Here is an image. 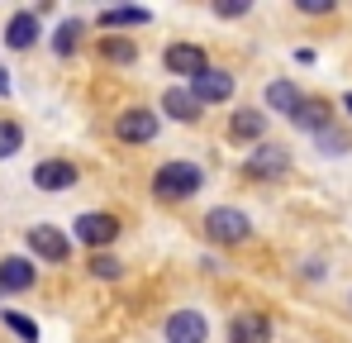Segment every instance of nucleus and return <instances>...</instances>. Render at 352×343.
Segmentation results:
<instances>
[{"label": "nucleus", "instance_id": "obj_4", "mask_svg": "<svg viewBox=\"0 0 352 343\" xmlns=\"http://www.w3.org/2000/svg\"><path fill=\"white\" fill-rule=\"evenodd\" d=\"M76 238L86 243V248H105V243H115L119 238V220L115 215H105V210H91V215H76Z\"/></svg>", "mask_w": 352, "mask_h": 343}, {"label": "nucleus", "instance_id": "obj_27", "mask_svg": "<svg viewBox=\"0 0 352 343\" xmlns=\"http://www.w3.org/2000/svg\"><path fill=\"white\" fill-rule=\"evenodd\" d=\"M5 91H10V81H5V72H0V96H5Z\"/></svg>", "mask_w": 352, "mask_h": 343}, {"label": "nucleus", "instance_id": "obj_25", "mask_svg": "<svg viewBox=\"0 0 352 343\" xmlns=\"http://www.w3.org/2000/svg\"><path fill=\"white\" fill-rule=\"evenodd\" d=\"M295 10H305V14H329L333 0H295Z\"/></svg>", "mask_w": 352, "mask_h": 343}, {"label": "nucleus", "instance_id": "obj_1", "mask_svg": "<svg viewBox=\"0 0 352 343\" xmlns=\"http://www.w3.org/2000/svg\"><path fill=\"white\" fill-rule=\"evenodd\" d=\"M200 186H205V172L195 167V163H162V167L153 172L157 200H186V196H195Z\"/></svg>", "mask_w": 352, "mask_h": 343}, {"label": "nucleus", "instance_id": "obj_24", "mask_svg": "<svg viewBox=\"0 0 352 343\" xmlns=\"http://www.w3.org/2000/svg\"><path fill=\"white\" fill-rule=\"evenodd\" d=\"M214 14H224V19H234V14H248V0H219V5H214Z\"/></svg>", "mask_w": 352, "mask_h": 343}, {"label": "nucleus", "instance_id": "obj_16", "mask_svg": "<svg viewBox=\"0 0 352 343\" xmlns=\"http://www.w3.org/2000/svg\"><path fill=\"white\" fill-rule=\"evenodd\" d=\"M162 110L172 114V119H181V124H195V119H200V101L190 96V86H172V91L162 96Z\"/></svg>", "mask_w": 352, "mask_h": 343}, {"label": "nucleus", "instance_id": "obj_18", "mask_svg": "<svg viewBox=\"0 0 352 343\" xmlns=\"http://www.w3.org/2000/svg\"><path fill=\"white\" fill-rule=\"evenodd\" d=\"M81 34H86V19H76V14H72V19H62L58 34H53V53L72 57V53H76V43H81Z\"/></svg>", "mask_w": 352, "mask_h": 343}, {"label": "nucleus", "instance_id": "obj_17", "mask_svg": "<svg viewBox=\"0 0 352 343\" xmlns=\"http://www.w3.org/2000/svg\"><path fill=\"white\" fill-rule=\"evenodd\" d=\"M267 105L291 119V114L305 105V96H300V86H295V81H272V86H267Z\"/></svg>", "mask_w": 352, "mask_h": 343}, {"label": "nucleus", "instance_id": "obj_13", "mask_svg": "<svg viewBox=\"0 0 352 343\" xmlns=\"http://www.w3.org/2000/svg\"><path fill=\"white\" fill-rule=\"evenodd\" d=\"M5 43H10L14 53L34 48V43H38V14H34V10H19V14L5 24Z\"/></svg>", "mask_w": 352, "mask_h": 343}, {"label": "nucleus", "instance_id": "obj_22", "mask_svg": "<svg viewBox=\"0 0 352 343\" xmlns=\"http://www.w3.org/2000/svg\"><path fill=\"white\" fill-rule=\"evenodd\" d=\"M100 53H105V62H124V67H129V62H133V43H124V39H100Z\"/></svg>", "mask_w": 352, "mask_h": 343}, {"label": "nucleus", "instance_id": "obj_5", "mask_svg": "<svg viewBox=\"0 0 352 343\" xmlns=\"http://www.w3.org/2000/svg\"><path fill=\"white\" fill-rule=\"evenodd\" d=\"M115 138H119V143H148V138H157V114L143 110V105L124 110L115 119Z\"/></svg>", "mask_w": 352, "mask_h": 343}, {"label": "nucleus", "instance_id": "obj_6", "mask_svg": "<svg viewBox=\"0 0 352 343\" xmlns=\"http://www.w3.org/2000/svg\"><path fill=\"white\" fill-rule=\"evenodd\" d=\"M190 96H195L200 105H219V101H229V96H234V72H219V67L200 72V76L190 81Z\"/></svg>", "mask_w": 352, "mask_h": 343}, {"label": "nucleus", "instance_id": "obj_15", "mask_svg": "<svg viewBox=\"0 0 352 343\" xmlns=\"http://www.w3.org/2000/svg\"><path fill=\"white\" fill-rule=\"evenodd\" d=\"M267 134V114L262 110H238L234 119H229V138L234 143H257Z\"/></svg>", "mask_w": 352, "mask_h": 343}, {"label": "nucleus", "instance_id": "obj_9", "mask_svg": "<svg viewBox=\"0 0 352 343\" xmlns=\"http://www.w3.org/2000/svg\"><path fill=\"white\" fill-rule=\"evenodd\" d=\"M229 343H272V320L257 310H243L229 324Z\"/></svg>", "mask_w": 352, "mask_h": 343}, {"label": "nucleus", "instance_id": "obj_28", "mask_svg": "<svg viewBox=\"0 0 352 343\" xmlns=\"http://www.w3.org/2000/svg\"><path fill=\"white\" fill-rule=\"evenodd\" d=\"M348 114H352V91H348Z\"/></svg>", "mask_w": 352, "mask_h": 343}, {"label": "nucleus", "instance_id": "obj_26", "mask_svg": "<svg viewBox=\"0 0 352 343\" xmlns=\"http://www.w3.org/2000/svg\"><path fill=\"white\" fill-rule=\"evenodd\" d=\"M319 143H324V148H329V153H343V138H338V134H333V129H329V134H319Z\"/></svg>", "mask_w": 352, "mask_h": 343}, {"label": "nucleus", "instance_id": "obj_21", "mask_svg": "<svg viewBox=\"0 0 352 343\" xmlns=\"http://www.w3.org/2000/svg\"><path fill=\"white\" fill-rule=\"evenodd\" d=\"M5 329H14L24 343H38V324H34V320H24L19 310H5Z\"/></svg>", "mask_w": 352, "mask_h": 343}, {"label": "nucleus", "instance_id": "obj_2", "mask_svg": "<svg viewBox=\"0 0 352 343\" xmlns=\"http://www.w3.org/2000/svg\"><path fill=\"white\" fill-rule=\"evenodd\" d=\"M205 238L210 243H224V248H234V243H248V233H252V225H248V215L243 210H234V205H214L210 215H205Z\"/></svg>", "mask_w": 352, "mask_h": 343}, {"label": "nucleus", "instance_id": "obj_12", "mask_svg": "<svg viewBox=\"0 0 352 343\" xmlns=\"http://www.w3.org/2000/svg\"><path fill=\"white\" fill-rule=\"evenodd\" d=\"M34 282H38V272H34V262H29V258H5V262H0V295L29 291Z\"/></svg>", "mask_w": 352, "mask_h": 343}, {"label": "nucleus", "instance_id": "obj_19", "mask_svg": "<svg viewBox=\"0 0 352 343\" xmlns=\"http://www.w3.org/2000/svg\"><path fill=\"white\" fill-rule=\"evenodd\" d=\"M153 14L148 10H133V5H119V10H100V29H133V24H148Z\"/></svg>", "mask_w": 352, "mask_h": 343}, {"label": "nucleus", "instance_id": "obj_8", "mask_svg": "<svg viewBox=\"0 0 352 343\" xmlns=\"http://www.w3.org/2000/svg\"><path fill=\"white\" fill-rule=\"evenodd\" d=\"M162 62H167V72H176V76H200V72H210V62H205V48L200 43H172L167 53H162Z\"/></svg>", "mask_w": 352, "mask_h": 343}, {"label": "nucleus", "instance_id": "obj_14", "mask_svg": "<svg viewBox=\"0 0 352 343\" xmlns=\"http://www.w3.org/2000/svg\"><path fill=\"white\" fill-rule=\"evenodd\" d=\"M291 124H295V129H305V134H329L333 110H329V101H305V105L291 114Z\"/></svg>", "mask_w": 352, "mask_h": 343}, {"label": "nucleus", "instance_id": "obj_7", "mask_svg": "<svg viewBox=\"0 0 352 343\" xmlns=\"http://www.w3.org/2000/svg\"><path fill=\"white\" fill-rule=\"evenodd\" d=\"M29 248L43 258V262H67L72 258V243H67V233L53 225H34L29 229Z\"/></svg>", "mask_w": 352, "mask_h": 343}, {"label": "nucleus", "instance_id": "obj_20", "mask_svg": "<svg viewBox=\"0 0 352 343\" xmlns=\"http://www.w3.org/2000/svg\"><path fill=\"white\" fill-rule=\"evenodd\" d=\"M19 143H24V129H19L14 119H0V158H14Z\"/></svg>", "mask_w": 352, "mask_h": 343}, {"label": "nucleus", "instance_id": "obj_10", "mask_svg": "<svg viewBox=\"0 0 352 343\" xmlns=\"http://www.w3.org/2000/svg\"><path fill=\"white\" fill-rule=\"evenodd\" d=\"M34 186L38 191H72L76 186V167L67 158H48V163L34 167Z\"/></svg>", "mask_w": 352, "mask_h": 343}, {"label": "nucleus", "instance_id": "obj_3", "mask_svg": "<svg viewBox=\"0 0 352 343\" xmlns=\"http://www.w3.org/2000/svg\"><path fill=\"white\" fill-rule=\"evenodd\" d=\"M286 167H291V153H286L281 143H257V148L248 153V163H243V172H248L252 181H267V176H281Z\"/></svg>", "mask_w": 352, "mask_h": 343}, {"label": "nucleus", "instance_id": "obj_23", "mask_svg": "<svg viewBox=\"0 0 352 343\" xmlns=\"http://www.w3.org/2000/svg\"><path fill=\"white\" fill-rule=\"evenodd\" d=\"M119 272H124V267H119V258H110V253H96V258H91V277H100V282H115Z\"/></svg>", "mask_w": 352, "mask_h": 343}, {"label": "nucleus", "instance_id": "obj_11", "mask_svg": "<svg viewBox=\"0 0 352 343\" xmlns=\"http://www.w3.org/2000/svg\"><path fill=\"white\" fill-rule=\"evenodd\" d=\"M205 334H210V324L195 310H176L167 320V343H205Z\"/></svg>", "mask_w": 352, "mask_h": 343}]
</instances>
